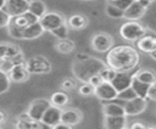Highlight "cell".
I'll use <instances>...</instances> for the list:
<instances>
[{
	"instance_id": "obj_1",
	"label": "cell",
	"mask_w": 156,
	"mask_h": 129,
	"mask_svg": "<svg viewBox=\"0 0 156 129\" xmlns=\"http://www.w3.org/2000/svg\"><path fill=\"white\" fill-rule=\"evenodd\" d=\"M139 62L138 51L128 45L111 47L106 55V64L115 72H128Z\"/></svg>"
},
{
	"instance_id": "obj_2",
	"label": "cell",
	"mask_w": 156,
	"mask_h": 129,
	"mask_svg": "<svg viewBox=\"0 0 156 129\" xmlns=\"http://www.w3.org/2000/svg\"><path fill=\"white\" fill-rule=\"evenodd\" d=\"M102 67H105V63L101 60L89 57L83 61H76L73 63L72 71H73V74L79 80L87 83L89 80V78L93 77L94 74H98Z\"/></svg>"
},
{
	"instance_id": "obj_3",
	"label": "cell",
	"mask_w": 156,
	"mask_h": 129,
	"mask_svg": "<svg viewBox=\"0 0 156 129\" xmlns=\"http://www.w3.org/2000/svg\"><path fill=\"white\" fill-rule=\"evenodd\" d=\"M145 33V27L138 23L136 21H129L122 24L119 29L121 37L127 41H134L138 40L140 37H143Z\"/></svg>"
},
{
	"instance_id": "obj_4",
	"label": "cell",
	"mask_w": 156,
	"mask_h": 129,
	"mask_svg": "<svg viewBox=\"0 0 156 129\" xmlns=\"http://www.w3.org/2000/svg\"><path fill=\"white\" fill-rule=\"evenodd\" d=\"M26 67L30 74L32 73L45 74L51 71V64H50L49 60H46L45 57H41V56L30 57L28 61H26Z\"/></svg>"
},
{
	"instance_id": "obj_5",
	"label": "cell",
	"mask_w": 156,
	"mask_h": 129,
	"mask_svg": "<svg viewBox=\"0 0 156 129\" xmlns=\"http://www.w3.org/2000/svg\"><path fill=\"white\" fill-rule=\"evenodd\" d=\"M51 106V102L49 100H45V99H37L34 100L30 105H29V108L27 111V116L32 119V120H35V122H40L41 120V117L44 114V112Z\"/></svg>"
},
{
	"instance_id": "obj_6",
	"label": "cell",
	"mask_w": 156,
	"mask_h": 129,
	"mask_svg": "<svg viewBox=\"0 0 156 129\" xmlns=\"http://www.w3.org/2000/svg\"><path fill=\"white\" fill-rule=\"evenodd\" d=\"M29 1L28 0H5V5L1 9L10 17H16L23 15L28 11Z\"/></svg>"
},
{
	"instance_id": "obj_7",
	"label": "cell",
	"mask_w": 156,
	"mask_h": 129,
	"mask_svg": "<svg viewBox=\"0 0 156 129\" xmlns=\"http://www.w3.org/2000/svg\"><path fill=\"white\" fill-rule=\"evenodd\" d=\"M39 23L41 24L44 30L51 32L58 26L65 24V17L58 12H46L44 16L39 18Z\"/></svg>"
},
{
	"instance_id": "obj_8",
	"label": "cell",
	"mask_w": 156,
	"mask_h": 129,
	"mask_svg": "<svg viewBox=\"0 0 156 129\" xmlns=\"http://www.w3.org/2000/svg\"><path fill=\"white\" fill-rule=\"evenodd\" d=\"M113 45V39L108 33H96L91 39V46L98 52H107Z\"/></svg>"
},
{
	"instance_id": "obj_9",
	"label": "cell",
	"mask_w": 156,
	"mask_h": 129,
	"mask_svg": "<svg viewBox=\"0 0 156 129\" xmlns=\"http://www.w3.org/2000/svg\"><path fill=\"white\" fill-rule=\"evenodd\" d=\"M136 47L146 54H151L156 49V34L150 32V29L145 28V33L136 40Z\"/></svg>"
},
{
	"instance_id": "obj_10",
	"label": "cell",
	"mask_w": 156,
	"mask_h": 129,
	"mask_svg": "<svg viewBox=\"0 0 156 129\" xmlns=\"http://www.w3.org/2000/svg\"><path fill=\"white\" fill-rule=\"evenodd\" d=\"M94 94L102 101H112L117 97V91L108 82H102L94 89Z\"/></svg>"
},
{
	"instance_id": "obj_11",
	"label": "cell",
	"mask_w": 156,
	"mask_h": 129,
	"mask_svg": "<svg viewBox=\"0 0 156 129\" xmlns=\"http://www.w3.org/2000/svg\"><path fill=\"white\" fill-rule=\"evenodd\" d=\"M132 79H133V75L129 74L128 72H116L115 78L110 83L112 84V86L116 89L117 92H121L122 90L130 88Z\"/></svg>"
},
{
	"instance_id": "obj_12",
	"label": "cell",
	"mask_w": 156,
	"mask_h": 129,
	"mask_svg": "<svg viewBox=\"0 0 156 129\" xmlns=\"http://www.w3.org/2000/svg\"><path fill=\"white\" fill-rule=\"evenodd\" d=\"M123 108H124L126 116H136L146 108V100L141 97H135L133 100L126 101Z\"/></svg>"
},
{
	"instance_id": "obj_13",
	"label": "cell",
	"mask_w": 156,
	"mask_h": 129,
	"mask_svg": "<svg viewBox=\"0 0 156 129\" xmlns=\"http://www.w3.org/2000/svg\"><path fill=\"white\" fill-rule=\"evenodd\" d=\"M61 112H62V111L60 110V107L51 105V106L44 112V114H43L40 122H41L44 125H46V127H52V125L57 124L58 122H61Z\"/></svg>"
},
{
	"instance_id": "obj_14",
	"label": "cell",
	"mask_w": 156,
	"mask_h": 129,
	"mask_svg": "<svg viewBox=\"0 0 156 129\" xmlns=\"http://www.w3.org/2000/svg\"><path fill=\"white\" fill-rule=\"evenodd\" d=\"M29 72L26 67V62L24 63H20V64H15L10 72L7 73L10 80L12 82H16V83H22L24 80H27L29 78Z\"/></svg>"
},
{
	"instance_id": "obj_15",
	"label": "cell",
	"mask_w": 156,
	"mask_h": 129,
	"mask_svg": "<svg viewBox=\"0 0 156 129\" xmlns=\"http://www.w3.org/2000/svg\"><path fill=\"white\" fill-rule=\"evenodd\" d=\"M146 9H144L138 1H133L130 4V6L124 11V16L126 18H128L129 21H136L139 18H141L145 13Z\"/></svg>"
},
{
	"instance_id": "obj_16",
	"label": "cell",
	"mask_w": 156,
	"mask_h": 129,
	"mask_svg": "<svg viewBox=\"0 0 156 129\" xmlns=\"http://www.w3.org/2000/svg\"><path fill=\"white\" fill-rule=\"evenodd\" d=\"M82 120V113L78 110L68 108L61 112V122L68 125H76Z\"/></svg>"
},
{
	"instance_id": "obj_17",
	"label": "cell",
	"mask_w": 156,
	"mask_h": 129,
	"mask_svg": "<svg viewBox=\"0 0 156 129\" xmlns=\"http://www.w3.org/2000/svg\"><path fill=\"white\" fill-rule=\"evenodd\" d=\"M102 112H104L105 116H111V117L126 116V112H124L123 106L119 105L118 102H116L115 100L107 101V102L102 106Z\"/></svg>"
},
{
	"instance_id": "obj_18",
	"label": "cell",
	"mask_w": 156,
	"mask_h": 129,
	"mask_svg": "<svg viewBox=\"0 0 156 129\" xmlns=\"http://www.w3.org/2000/svg\"><path fill=\"white\" fill-rule=\"evenodd\" d=\"M104 128L105 129H124L126 128V116H105L104 119Z\"/></svg>"
},
{
	"instance_id": "obj_19",
	"label": "cell",
	"mask_w": 156,
	"mask_h": 129,
	"mask_svg": "<svg viewBox=\"0 0 156 129\" xmlns=\"http://www.w3.org/2000/svg\"><path fill=\"white\" fill-rule=\"evenodd\" d=\"M134 77H135L139 82L145 83V84H147V85H154V84H156V73H155L154 71H151V69H140V71H138V72L134 74Z\"/></svg>"
},
{
	"instance_id": "obj_20",
	"label": "cell",
	"mask_w": 156,
	"mask_h": 129,
	"mask_svg": "<svg viewBox=\"0 0 156 129\" xmlns=\"http://www.w3.org/2000/svg\"><path fill=\"white\" fill-rule=\"evenodd\" d=\"M43 32H44V29L39 22L29 24L23 30V39H35V38L40 37L43 34Z\"/></svg>"
},
{
	"instance_id": "obj_21",
	"label": "cell",
	"mask_w": 156,
	"mask_h": 129,
	"mask_svg": "<svg viewBox=\"0 0 156 129\" xmlns=\"http://www.w3.org/2000/svg\"><path fill=\"white\" fill-rule=\"evenodd\" d=\"M130 88L134 90V92L136 94L138 97H141V99H147V91H149V88L150 85L145 84V83H141L139 82L134 75H133V79H132V84H130Z\"/></svg>"
},
{
	"instance_id": "obj_22",
	"label": "cell",
	"mask_w": 156,
	"mask_h": 129,
	"mask_svg": "<svg viewBox=\"0 0 156 129\" xmlns=\"http://www.w3.org/2000/svg\"><path fill=\"white\" fill-rule=\"evenodd\" d=\"M68 26L72 29H82L88 26V18L84 15H73L68 18Z\"/></svg>"
},
{
	"instance_id": "obj_23",
	"label": "cell",
	"mask_w": 156,
	"mask_h": 129,
	"mask_svg": "<svg viewBox=\"0 0 156 129\" xmlns=\"http://www.w3.org/2000/svg\"><path fill=\"white\" fill-rule=\"evenodd\" d=\"M28 11L40 18L41 16H44L46 13V5L40 0H32V1H29Z\"/></svg>"
},
{
	"instance_id": "obj_24",
	"label": "cell",
	"mask_w": 156,
	"mask_h": 129,
	"mask_svg": "<svg viewBox=\"0 0 156 129\" xmlns=\"http://www.w3.org/2000/svg\"><path fill=\"white\" fill-rule=\"evenodd\" d=\"M68 100H69V97H68V95L66 92H63V91H56V92L52 94L50 102L54 106L62 107V106H65V105L68 103Z\"/></svg>"
},
{
	"instance_id": "obj_25",
	"label": "cell",
	"mask_w": 156,
	"mask_h": 129,
	"mask_svg": "<svg viewBox=\"0 0 156 129\" xmlns=\"http://www.w3.org/2000/svg\"><path fill=\"white\" fill-rule=\"evenodd\" d=\"M56 50L60 52V54H69L74 50V43L69 39H62V40H58L57 44H56Z\"/></svg>"
},
{
	"instance_id": "obj_26",
	"label": "cell",
	"mask_w": 156,
	"mask_h": 129,
	"mask_svg": "<svg viewBox=\"0 0 156 129\" xmlns=\"http://www.w3.org/2000/svg\"><path fill=\"white\" fill-rule=\"evenodd\" d=\"M99 75H100V78L102 79V82H111L113 78H115V75H116V72L113 71V69H111L110 67H107V66H105V67H102L100 71H99V73H98Z\"/></svg>"
},
{
	"instance_id": "obj_27",
	"label": "cell",
	"mask_w": 156,
	"mask_h": 129,
	"mask_svg": "<svg viewBox=\"0 0 156 129\" xmlns=\"http://www.w3.org/2000/svg\"><path fill=\"white\" fill-rule=\"evenodd\" d=\"M135 97H138V96H136V94L134 92V90H133L132 88H128V89L122 90L121 92H118L116 99H117V100H121V101H129V100H133V99H135Z\"/></svg>"
},
{
	"instance_id": "obj_28",
	"label": "cell",
	"mask_w": 156,
	"mask_h": 129,
	"mask_svg": "<svg viewBox=\"0 0 156 129\" xmlns=\"http://www.w3.org/2000/svg\"><path fill=\"white\" fill-rule=\"evenodd\" d=\"M106 15L111 18H121L124 16V12L122 10H119L118 7L111 5V4H107L106 6Z\"/></svg>"
},
{
	"instance_id": "obj_29",
	"label": "cell",
	"mask_w": 156,
	"mask_h": 129,
	"mask_svg": "<svg viewBox=\"0 0 156 129\" xmlns=\"http://www.w3.org/2000/svg\"><path fill=\"white\" fill-rule=\"evenodd\" d=\"M52 35H55L58 40H62V39H66L67 38V34H68V27L66 24H62V26H58L57 28L52 29L51 30Z\"/></svg>"
},
{
	"instance_id": "obj_30",
	"label": "cell",
	"mask_w": 156,
	"mask_h": 129,
	"mask_svg": "<svg viewBox=\"0 0 156 129\" xmlns=\"http://www.w3.org/2000/svg\"><path fill=\"white\" fill-rule=\"evenodd\" d=\"M10 88V78L7 73L0 71V94L5 92Z\"/></svg>"
},
{
	"instance_id": "obj_31",
	"label": "cell",
	"mask_w": 156,
	"mask_h": 129,
	"mask_svg": "<svg viewBox=\"0 0 156 129\" xmlns=\"http://www.w3.org/2000/svg\"><path fill=\"white\" fill-rule=\"evenodd\" d=\"M7 28H9L10 35L12 38H15V39H23V30L24 29H21V28H18V27H16V26H13L11 23L7 24Z\"/></svg>"
},
{
	"instance_id": "obj_32",
	"label": "cell",
	"mask_w": 156,
	"mask_h": 129,
	"mask_svg": "<svg viewBox=\"0 0 156 129\" xmlns=\"http://www.w3.org/2000/svg\"><path fill=\"white\" fill-rule=\"evenodd\" d=\"M132 2H133L132 0H115V1H110L108 4H111V5L116 6V7H118L119 10H122V11L124 12V11L130 6Z\"/></svg>"
},
{
	"instance_id": "obj_33",
	"label": "cell",
	"mask_w": 156,
	"mask_h": 129,
	"mask_svg": "<svg viewBox=\"0 0 156 129\" xmlns=\"http://www.w3.org/2000/svg\"><path fill=\"white\" fill-rule=\"evenodd\" d=\"M13 62L10 60V58H0V71L5 72V73H9L10 69L13 67Z\"/></svg>"
},
{
	"instance_id": "obj_34",
	"label": "cell",
	"mask_w": 156,
	"mask_h": 129,
	"mask_svg": "<svg viewBox=\"0 0 156 129\" xmlns=\"http://www.w3.org/2000/svg\"><path fill=\"white\" fill-rule=\"evenodd\" d=\"M94 89H95V88H94L93 85H90L89 83H84V84H82L80 88H79V94L83 95V96H89V95L94 94Z\"/></svg>"
},
{
	"instance_id": "obj_35",
	"label": "cell",
	"mask_w": 156,
	"mask_h": 129,
	"mask_svg": "<svg viewBox=\"0 0 156 129\" xmlns=\"http://www.w3.org/2000/svg\"><path fill=\"white\" fill-rule=\"evenodd\" d=\"M20 54H21L20 47H17V46H15V45H12V44H9V49H7V52H6V57H5V58L12 60L13 57H16V56L20 55Z\"/></svg>"
},
{
	"instance_id": "obj_36",
	"label": "cell",
	"mask_w": 156,
	"mask_h": 129,
	"mask_svg": "<svg viewBox=\"0 0 156 129\" xmlns=\"http://www.w3.org/2000/svg\"><path fill=\"white\" fill-rule=\"evenodd\" d=\"M23 17L26 18V21H27L28 26H29V24H33V23L39 22V17H37L35 15H33V13H32V12H29V11L24 12V13H23Z\"/></svg>"
},
{
	"instance_id": "obj_37",
	"label": "cell",
	"mask_w": 156,
	"mask_h": 129,
	"mask_svg": "<svg viewBox=\"0 0 156 129\" xmlns=\"http://www.w3.org/2000/svg\"><path fill=\"white\" fill-rule=\"evenodd\" d=\"M10 18L11 17L6 12H4L2 10H0V28L1 27H7V24L10 22Z\"/></svg>"
},
{
	"instance_id": "obj_38",
	"label": "cell",
	"mask_w": 156,
	"mask_h": 129,
	"mask_svg": "<svg viewBox=\"0 0 156 129\" xmlns=\"http://www.w3.org/2000/svg\"><path fill=\"white\" fill-rule=\"evenodd\" d=\"M87 83H89L90 85H93V86L95 88V86H98L99 84H101V83H102V79L100 78V75H99V74H94L93 77H90V78H89V80H88Z\"/></svg>"
},
{
	"instance_id": "obj_39",
	"label": "cell",
	"mask_w": 156,
	"mask_h": 129,
	"mask_svg": "<svg viewBox=\"0 0 156 129\" xmlns=\"http://www.w3.org/2000/svg\"><path fill=\"white\" fill-rule=\"evenodd\" d=\"M74 85H76V83H74V80H72V79H65V80L61 83V88H62L63 90H71V89L74 88Z\"/></svg>"
},
{
	"instance_id": "obj_40",
	"label": "cell",
	"mask_w": 156,
	"mask_h": 129,
	"mask_svg": "<svg viewBox=\"0 0 156 129\" xmlns=\"http://www.w3.org/2000/svg\"><path fill=\"white\" fill-rule=\"evenodd\" d=\"M147 99L156 101V84H154V85H150V88H149V91H147Z\"/></svg>"
},
{
	"instance_id": "obj_41",
	"label": "cell",
	"mask_w": 156,
	"mask_h": 129,
	"mask_svg": "<svg viewBox=\"0 0 156 129\" xmlns=\"http://www.w3.org/2000/svg\"><path fill=\"white\" fill-rule=\"evenodd\" d=\"M7 49H9V43H0V58L6 57Z\"/></svg>"
},
{
	"instance_id": "obj_42",
	"label": "cell",
	"mask_w": 156,
	"mask_h": 129,
	"mask_svg": "<svg viewBox=\"0 0 156 129\" xmlns=\"http://www.w3.org/2000/svg\"><path fill=\"white\" fill-rule=\"evenodd\" d=\"M51 129H72V125H68V124H66L63 122H58L57 124L52 125Z\"/></svg>"
},
{
	"instance_id": "obj_43",
	"label": "cell",
	"mask_w": 156,
	"mask_h": 129,
	"mask_svg": "<svg viewBox=\"0 0 156 129\" xmlns=\"http://www.w3.org/2000/svg\"><path fill=\"white\" fill-rule=\"evenodd\" d=\"M130 129H156V128H152V127H146V125H144V124H141V123L136 122V123H134V124L130 127Z\"/></svg>"
},
{
	"instance_id": "obj_44",
	"label": "cell",
	"mask_w": 156,
	"mask_h": 129,
	"mask_svg": "<svg viewBox=\"0 0 156 129\" xmlns=\"http://www.w3.org/2000/svg\"><path fill=\"white\" fill-rule=\"evenodd\" d=\"M90 56H88L87 54H78V56H77V61H83V60H87V58H89Z\"/></svg>"
},
{
	"instance_id": "obj_45",
	"label": "cell",
	"mask_w": 156,
	"mask_h": 129,
	"mask_svg": "<svg viewBox=\"0 0 156 129\" xmlns=\"http://www.w3.org/2000/svg\"><path fill=\"white\" fill-rule=\"evenodd\" d=\"M138 2H139L144 9H147V7H149V5L151 4V2H150V1H147V0H139Z\"/></svg>"
},
{
	"instance_id": "obj_46",
	"label": "cell",
	"mask_w": 156,
	"mask_h": 129,
	"mask_svg": "<svg viewBox=\"0 0 156 129\" xmlns=\"http://www.w3.org/2000/svg\"><path fill=\"white\" fill-rule=\"evenodd\" d=\"M5 120V113L2 111H0V123H2Z\"/></svg>"
},
{
	"instance_id": "obj_47",
	"label": "cell",
	"mask_w": 156,
	"mask_h": 129,
	"mask_svg": "<svg viewBox=\"0 0 156 129\" xmlns=\"http://www.w3.org/2000/svg\"><path fill=\"white\" fill-rule=\"evenodd\" d=\"M150 55H151V57H152V58H154V60L156 61V49H155V50H154V51H152V52H151Z\"/></svg>"
},
{
	"instance_id": "obj_48",
	"label": "cell",
	"mask_w": 156,
	"mask_h": 129,
	"mask_svg": "<svg viewBox=\"0 0 156 129\" xmlns=\"http://www.w3.org/2000/svg\"><path fill=\"white\" fill-rule=\"evenodd\" d=\"M4 5H5V0H0V10L4 7Z\"/></svg>"
},
{
	"instance_id": "obj_49",
	"label": "cell",
	"mask_w": 156,
	"mask_h": 129,
	"mask_svg": "<svg viewBox=\"0 0 156 129\" xmlns=\"http://www.w3.org/2000/svg\"><path fill=\"white\" fill-rule=\"evenodd\" d=\"M147 1H150V2H152V1H155V0H147Z\"/></svg>"
},
{
	"instance_id": "obj_50",
	"label": "cell",
	"mask_w": 156,
	"mask_h": 129,
	"mask_svg": "<svg viewBox=\"0 0 156 129\" xmlns=\"http://www.w3.org/2000/svg\"><path fill=\"white\" fill-rule=\"evenodd\" d=\"M132 1H139V0H132Z\"/></svg>"
},
{
	"instance_id": "obj_51",
	"label": "cell",
	"mask_w": 156,
	"mask_h": 129,
	"mask_svg": "<svg viewBox=\"0 0 156 129\" xmlns=\"http://www.w3.org/2000/svg\"><path fill=\"white\" fill-rule=\"evenodd\" d=\"M110 1H115V0H108V2H110Z\"/></svg>"
},
{
	"instance_id": "obj_52",
	"label": "cell",
	"mask_w": 156,
	"mask_h": 129,
	"mask_svg": "<svg viewBox=\"0 0 156 129\" xmlns=\"http://www.w3.org/2000/svg\"><path fill=\"white\" fill-rule=\"evenodd\" d=\"M87 1H88V0H87Z\"/></svg>"
},
{
	"instance_id": "obj_53",
	"label": "cell",
	"mask_w": 156,
	"mask_h": 129,
	"mask_svg": "<svg viewBox=\"0 0 156 129\" xmlns=\"http://www.w3.org/2000/svg\"><path fill=\"white\" fill-rule=\"evenodd\" d=\"M124 129H126V128H124Z\"/></svg>"
}]
</instances>
